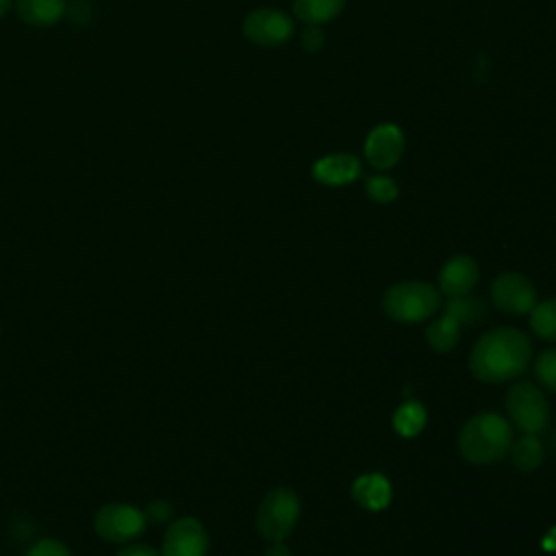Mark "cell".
I'll return each instance as SVG.
<instances>
[{
  "label": "cell",
  "instance_id": "obj_9",
  "mask_svg": "<svg viewBox=\"0 0 556 556\" xmlns=\"http://www.w3.org/2000/svg\"><path fill=\"white\" fill-rule=\"evenodd\" d=\"M208 534L200 519L180 517L169 523L163 536L161 556H206Z\"/></svg>",
  "mask_w": 556,
  "mask_h": 556
},
{
  "label": "cell",
  "instance_id": "obj_12",
  "mask_svg": "<svg viewBox=\"0 0 556 556\" xmlns=\"http://www.w3.org/2000/svg\"><path fill=\"white\" fill-rule=\"evenodd\" d=\"M311 174L326 187H343L361 176V161L350 152L326 154L313 163Z\"/></svg>",
  "mask_w": 556,
  "mask_h": 556
},
{
  "label": "cell",
  "instance_id": "obj_16",
  "mask_svg": "<svg viewBox=\"0 0 556 556\" xmlns=\"http://www.w3.org/2000/svg\"><path fill=\"white\" fill-rule=\"evenodd\" d=\"M460 330V324L452 315L443 313L426 328V341L434 352H450L456 348Z\"/></svg>",
  "mask_w": 556,
  "mask_h": 556
},
{
  "label": "cell",
  "instance_id": "obj_8",
  "mask_svg": "<svg viewBox=\"0 0 556 556\" xmlns=\"http://www.w3.org/2000/svg\"><path fill=\"white\" fill-rule=\"evenodd\" d=\"M491 300L504 313L526 315L536 304V289L523 274L504 271L491 282Z\"/></svg>",
  "mask_w": 556,
  "mask_h": 556
},
{
  "label": "cell",
  "instance_id": "obj_4",
  "mask_svg": "<svg viewBox=\"0 0 556 556\" xmlns=\"http://www.w3.org/2000/svg\"><path fill=\"white\" fill-rule=\"evenodd\" d=\"M300 510H302V504L293 489H289V486L271 489L263 497V502L258 504V510H256L258 534L271 543L285 541L293 532V528L300 519Z\"/></svg>",
  "mask_w": 556,
  "mask_h": 556
},
{
  "label": "cell",
  "instance_id": "obj_2",
  "mask_svg": "<svg viewBox=\"0 0 556 556\" xmlns=\"http://www.w3.org/2000/svg\"><path fill=\"white\" fill-rule=\"evenodd\" d=\"M513 445L510 424L491 410L473 415L458 432V450L473 465L502 460Z\"/></svg>",
  "mask_w": 556,
  "mask_h": 556
},
{
  "label": "cell",
  "instance_id": "obj_7",
  "mask_svg": "<svg viewBox=\"0 0 556 556\" xmlns=\"http://www.w3.org/2000/svg\"><path fill=\"white\" fill-rule=\"evenodd\" d=\"M293 20L280 9H254L243 20V35L258 46H280L291 39Z\"/></svg>",
  "mask_w": 556,
  "mask_h": 556
},
{
  "label": "cell",
  "instance_id": "obj_5",
  "mask_svg": "<svg viewBox=\"0 0 556 556\" xmlns=\"http://www.w3.org/2000/svg\"><path fill=\"white\" fill-rule=\"evenodd\" d=\"M506 410L523 434H539L549 424V402L545 393L528 380L515 382L506 393Z\"/></svg>",
  "mask_w": 556,
  "mask_h": 556
},
{
  "label": "cell",
  "instance_id": "obj_10",
  "mask_svg": "<svg viewBox=\"0 0 556 556\" xmlns=\"http://www.w3.org/2000/svg\"><path fill=\"white\" fill-rule=\"evenodd\" d=\"M363 152H365L371 167L391 169L393 165H397V161L404 154V132H402V128L397 124H391V122L374 126L365 137Z\"/></svg>",
  "mask_w": 556,
  "mask_h": 556
},
{
  "label": "cell",
  "instance_id": "obj_6",
  "mask_svg": "<svg viewBox=\"0 0 556 556\" xmlns=\"http://www.w3.org/2000/svg\"><path fill=\"white\" fill-rule=\"evenodd\" d=\"M96 534L109 543H128L141 536L148 528V517L141 508L126 502H111L98 508L93 517Z\"/></svg>",
  "mask_w": 556,
  "mask_h": 556
},
{
  "label": "cell",
  "instance_id": "obj_27",
  "mask_svg": "<svg viewBox=\"0 0 556 556\" xmlns=\"http://www.w3.org/2000/svg\"><path fill=\"white\" fill-rule=\"evenodd\" d=\"M265 556H293V554H291L289 547L282 545V541H280V543H271V545L267 547Z\"/></svg>",
  "mask_w": 556,
  "mask_h": 556
},
{
  "label": "cell",
  "instance_id": "obj_1",
  "mask_svg": "<svg viewBox=\"0 0 556 556\" xmlns=\"http://www.w3.org/2000/svg\"><path fill=\"white\" fill-rule=\"evenodd\" d=\"M532 356L530 337L517 328L484 332L469 354V369L482 382H506L521 376Z\"/></svg>",
  "mask_w": 556,
  "mask_h": 556
},
{
  "label": "cell",
  "instance_id": "obj_24",
  "mask_svg": "<svg viewBox=\"0 0 556 556\" xmlns=\"http://www.w3.org/2000/svg\"><path fill=\"white\" fill-rule=\"evenodd\" d=\"M172 510H174V506H172L169 502H165V500H156V502H150V504H148V508H146L143 513H146L148 521L161 523V521H165V519H169V517H172Z\"/></svg>",
  "mask_w": 556,
  "mask_h": 556
},
{
  "label": "cell",
  "instance_id": "obj_25",
  "mask_svg": "<svg viewBox=\"0 0 556 556\" xmlns=\"http://www.w3.org/2000/svg\"><path fill=\"white\" fill-rule=\"evenodd\" d=\"M302 46H304L308 52H317V50L324 46V33H321V28L308 24V28L302 33Z\"/></svg>",
  "mask_w": 556,
  "mask_h": 556
},
{
  "label": "cell",
  "instance_id": "obj_19",
  "mask_svg": "<svg viewBox=\"0 0 556 556\" xmlns=\"http://www.w3.org/2000/svg\"><path fill=\"white\" fill-rule=\"evenodd\" d=\"M530 328L543 341H556V298L536 302L530 311Z\"/></svg>",
  "mask_w": 556,
  "mask_h": 556
},
{
  "label": "cell",
  "instance_id": "obj_18",
  "mask_svg": "<svg viewBox=\"0 0 556 556\" xmlns=\"http://www.w3.org/2000/svg\"><path fill=\"white\" fill-rule=\"evenodd\" d=\"M510 454H513V463L519 471H534L543 463L545 450L536 434H523L521 439L513 441Z\"/></svg>",
  "mask_w": 556,
  "mask_h": 556
},
{
  "label": "cell",
  "instance_id": "obj_13",
  "mask_svg": "<svg viewBox=\"0 0 556 556\" xmlns=\"http://www.w3.org/2000/svg\"><path fill=\"white\" fill-rule=\"evenodd\" d=\"M393 497L391 482L382 473H363L352 484V500L367 510H382Z\"/></svg>",
  "mask_w": 556,
  "mask_h": 556
},
{
  "label": "cell",
  "instance_id": "obj_28",
  "mask_svg": "<svg viewBox=\"0 0 556 556\" xmlns=\"http://www.w3.org/2000/svg\"><path fill=\"white\" fill-rule=\"evenodd\" d=\"M15 0H0V17H4L7 15V11L11 9V4H13Z\"/></svg>",
  "mask_w": 556,
  "mask_h": 556
},
{
  "label": "cell",
  "instance_id": "obj_11",
  "mask_svg": "<svg viewBox=\"0 0 556 556\" xmlns=\"http://www.w3.org/2000/svg\"><path fill=\"white\" fill-rule=\"evenodd\" d=\"M480 278L478 263L467 254H456L439 271V291L445 298L469 295Z\"/></svg>",
  "mask_w": 556,
  "mask_h": 556
},
{
  "label": "cell",
  "instance_id": "obj_21",
  "mask_svg": "<svg viewBox=\"0 0 556 556\" xmlns=\"http://www.w3.org/2000/svg\"><path fill=\"white\" fill-rule=\"evenodd\" d=\"M365 193L371 202H378V204H389L397 198L400 189H397V182L389 176H369L365 180Z\"/></svg>",
  "mask_w": 556,
  "mask_h": 556
},
{
  "label": "cell",
  "instance_id": "obj_3",
  "mask_svg": "<svg viewBox=\"0 0 556 556\" xmlns=\"http://www.w3.org/2000/svg\"><path fill=\"white\" fill-rule=\"evenodd\" d=\"M382 308L400 324H417L441 308V291L419 280L397 282L384 291Z\"/></svg>",
  "mask_w": 556,
  "mask_h": 556
},
{
  "label": "cell",
  "instance_id": "obj_14",
  "mask_svg": "<svg viewBox=\"0 0 556 556\" xmlns=\"http://www.w3.org/2000/svg\"><path fill=\"white\" fill-rule=\"evenodd\" d=\"M17 17L35 28H48L67 13V0H15Z\"/></svg>",
  "mask_w": 556,
  "mask_h": 556
},
{
  "label": "cell",
  "instance_id": "obj_17",
  "mask_svg": "<svg viewBox=\"0 0 556 556\" xmlns=\"http://www.w3.org/2000/svg\"><path fill=\"white\" fill-rule=\"evenodd\" d=\"M443 313L452 315L460 324V328H467V326H473L484 319L486 306L480 298L460 295V298H450L443 306Z\"/></svg>",
  "mask_w": 556,
  "mask_h": 556
},
{
  "label": "cell",
  "instance_id": "obj_20",
  "mask_svg": "<svg viewBox=\"0 0 556 556\" xmlns=\"http://www.w3.org/2000/svg\"><path fill=\"white\" fill-rule=\"evenodd\" d=\"M426 426V408L419 402H404L393 415V428L402 437H415Z\"/></svg>",
  "mask_w": 556,
  "mask_h": 556
},
{
  "label": "cell",
  "instance_id": "obj_23",
  "mask_svg": "<svg viewBox=\"0 0 556 556\" xmlns=\"http://www.w3.org/2000/svg\"><path fill=\"white\" fill-rule=\"evenodd\" d=\"M26 556H72L70 547L56 539H41L28 547Z\"/></svg>",
  "mask_w": 556,
  "mask_h": 556
},
{
  "label": "cell",
  "instance_id": "obj_15",
  "mask_svg": "<svg viewBox=\"0 0 556 556\" xmlns=\"http://www.w3.org/2000/svg\"><path fill=\"white\" fill-rule=\"evenodd\" d=\"M345 7V0H293V15L306 24L321 26L332 22Z\"/></svg>",
  "mask_w": 556,
  "mask_h": 556
},
{
  "label": "cell",
  "instance_id": "obj_22",
  "mask_svg": "<svg viewBox=\"0 0 556 556\" xmlns=\"http://www.w3.org/2000/svg\"><path fill=\"white\" fill-rule=\"evenodd\" d=\"M534 376L545 389L556 393V350H545L536 356Z\"/></svg>",
  "mask_w": 556,
  "mask_h": 556
},
{
  "label": "cell",
  "instance_id": "obj_26",
  "mask_svg": "<svg viewBox=\"0 0 556 556\" xmlns=\"http://www.w3.org/2000/svg\"><path fill=\"white\" fill-rule=\"evenodd\" d=\"M115 556H161V552H156L152 545H146V543H130L122 547Z\"/></svg>",
  "mask_w": 556,
  "mask_h": 556
}]
</instances>
